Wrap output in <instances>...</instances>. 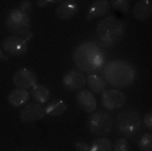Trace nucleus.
Wrapping results in <instances>:
<instances>
[{
	"instance_id": "9",
	"label": "nucleus",
	"mask_w": 152,
	"mask_h": 151,
	"mask_svg": "<svg viewBox=\"0 0 152 151\" xmlns=\"http://www.w3.org/2000/svg\"><path fill=\"white\" fill-rule=\"evenodd\" d=\"M37 74L32 70L26 68H22L14 74L12 81H14V85L19 89H26V88H32L34 85H37Z\"/></svg>"
},
{
	"instance_id": "14",
	"label": "nucleus",
	"mask_w": 152,
	"mask_h": 151,
	"mask_svg": "<svg viewBox=\"0 0 152 151\" xmlns=\"http://www.w3.org/2000/svg\"><path fill=\"white\" fill-rule=\"evenodd\" d=\"M110 4L109 1L106 0H97V1H93L90 4L89 10H88V14H86V18L88 20H93L97 19V18H102L106 16V15L110 12Z\"/></svg>"
},
{
	"instance_id": "18",
	"label": "nucleus",
	"mask_w": 152,
	"mask_h": 151,
	"mask_svg": "<svg viewBox=\"0 0 152 151\" xmlns=\"http://www.w3.org/2000/svg\"><path fill=\"white\" fill-rule=\"evenodd\" d=\"M30 96H32L35 101H37L38 104H40V105H42V104H45V103H47V101H49L50 91L45 85H39V84H37V85L32 86Z\"/></svg>"
},
{
	"instance_id": "29",
	"label": "nucleus",
	"mask_w": 152,
	"mask_h": 151,
	"mask_svg": "<svg viewBox=\"0 0 152 151\" xmlns=\"http://www.w3.org/2000/svg\"><path fill=\"white\" fill-rule=\"evenodd\" d=\"M0 60H4V54H3V50L0 47Z\"/></svg>"
},
{
	"instance_id": "21",
	"label": "nucleus",
	"mask_w": 152,
	"mask_h": 151,
	"mask_svg": "<svg viewBox=\"0 0 152 151\" xmlns=\"http://www.w3.org/2000/svg\"><path fill=\"white\" fill-rule=\"evenodd\" d=\"M139 147L141 151H152V134L151 132H145L139 140Z\"/></svg>"
},
{
	"instance_id": "20",
	"label": "nucleus",
	"mask_w": 152,
	"mask_h": 151,
	"mask_svg": "<svg viewBox=\"0 0 152 151\" xmlns=\"http://www.w3.org/2000/svg\"><path fill=\"white\" fill-rule=\"evenodd\" d=\"M113 150V144L109 139L106 138H100V139L94 140L90 144L89 151H112Z\"/></svg>"
},
{
	"instance_id": "12",
	"label": "nucleus",
	"mask_w": 152,
	"mask_h": 151,
	"mask_svg": "<svg viewBox=\"0 0 152 151\" xmlns=\"http://www.w3.org/2000/svg\"><path fill=\"white\" fill-rule=\"evenodd\" d=\"M75 100H77L78 105L85 112H88V113H93L97 109V100L94 97V93L90 92L89 89H81V91H78Z\"/></svg>"
},
{
	"instance_id": "19",
	"label": "nucleus",
	"mask_w": 152,
	"mask_h": 151,
	"mask_svg": "<svg viewBox=\"0 0 152 151\" xmlns=\"http://www.w3.org/2000/svg\"><path fill=\"white\" fill-rule=\"evenodd\" d=\"M45 111H46V115H49V116H53V117L61 116V115H63L66 112V104L63 103L62 100H57V101L50 103L45 108Z\"/></svg>"
},
{
	"instance_id": "3",
	"label": "nucleus",
	"mask_w": 152,
	"mask_h": 151,
	"mask_svg": "<svg viewBox=\"0 0 152 151\" xmlns=\"http://www.w3.org/2000/svg\"><path fill=\"white\" fill-rule=\"evenodd\" d=\"M6 26L8 31L12 34H16L18 37H22L28 42L32 38L31 32V23H30V16L23 12H20L18 8L12 10L8 14L6 19Z\"/></svg>"
},
{
	"instance_id": "8",
	"label": "nucleus",
	"mask_w": 152,
	"mask_h": 151,
	"mask_svg": "<svg viewBox=\"0 0 152 151\" xmlns=\"http://www.w3.org/2000/svg\"><path fill=\"white\" fill-rule=\"evenodd\" d=\"M1 47L8 55L20 57L27 53V41L18 35H8L4 38Z\"/></svg>"
},
{
	"instance_id": "4",
	"label": "nucleus",
	"mask_w": 152,
	"mask_h": 151,
	"mask_svg": "<svg viewBox=\"0 0 152 151\" xmlns=\"http://www.w3.org/2000/svg\"><path fill=\"white\" fill-rule=\"evenodd\" d=\"M116 124L120 134L124 136H133L141 127V116L135 109H125L116 116Z\"/></svg>"
},
{
	"instance_id": "28",
	"label": "nucleus",
	"mask_w": 152,
	"mask_h": 151,
	"mask_svg": "<svg viewBox=\"0 0 152 151\" xmlns=\"http://www.w3.org/2000/svg\"><path fill=\"white\" fill-rule=\"evenodd\" d=\"M51 3H57V0H38L37 6L38 7H46L47 4H51Z\"/></svg>"
},
{
	"instance_id": "17",
	"label": "nucleus",
	"mask_w": 152,
	"mask_h": 151,
	"mask_svg": "<svg viewBox=\"0 0 152 151\" xmlns=\"http://www.w3.org/2000/svg\"><path fill=\"white\" fill-rule=\"evenodd\" d=\"M86 82L89 86V91L93 93H102L104 91H106V82L101 76L98 74H90L89 77L86 78Z\"/></svg>"
},
{
	"instance_id": "24",
	"label": "nucleus",
	"mask_w": 152,
	"mask_h": 151,
	"mask_svg": "<svg viewBox=\"0 0 152 151\" xmlns=\"http://www.w3.org/2000/svg\"><path fill=\"white\" fill-rule=\"evenodd\" d=\"M113 150L115 151H129V143L126 139H124V138H120V139H117L115 142V144H113Z\"/></svg>"
},
{
	"instance_id": "16",
	"label": "nucleus",
	"mask_w": 152,
	"mask_h": 151,
	"mask_svg": "<svg viewBox=\"0 0 152 151\" xmlns=\"http://www.w3.org/2000/svg\"><path fill=\"white\" fill-rule=\"evenodd\" d=\"M7 100H8V103L11 104L12 107H22L23 104H26L30 100V93L26 89L16 88L8 94Z\"/></svg>"
},
{
	"instance_id": "1",
	"label": "nucleus",
	"mask_w": 152,
	"mask_h": 151,
	"mask_svg": "<svg viewBox=\"0 0 152 151\" xmlns=\"http://www.w3.org/2000/svg\"><path fill=\"white\" fill-rule=\"evenodd\" d=\"M102 76L106 84L115 88H125L136 80V69L126 61H112L104 66Z\"/></svg>"
},
{
	"instance_id": "13",
	"label": "nucleus",
	"mask_w": 152,
	"mask_h": 151,
	"mask_svg": "<svg viewBox=\"0 0 152 151\" xmlns=\"http://www.w3.org/2000/svg\"><path fill=\"white\" fill-rule=\"evenodd\" d=\"M78 10H80V6H78L77 1H73V0L62 1L55 10V16L61 20L72 19V18H74L77 15Z\"/></svg>"
},
{
	"instance_id": "25",
	"label": "nucleus",
	"mask_w": 152,
	"mask_h": 151,
	"mask_svg": "<svg viewBox=\"0 0 152 151\" xmlns=\"http://www.w3.org/2000/svg\"><path fill=\"white\" fill-rule=\"evenodd\" d=\"M19 10L20 12H23V14H26V15H28V12H31V10H32V3L31 1H28V0H26V1H22V4L19 6Z\"/></svg>"
},
{
	"instance_id": "5",
	"label": "nucleus",
	"mask_w": 152,
	"mask_h": 151,
	"mask_svg": "<svg viewBox=\"0 0 152 151\" xmlns=\"http://www.w3.org/2000/svg\"><path fill=\"white\" fill-rule=\"evenodd\" d=\"M98 52H100L98 45H96V43H93V42H83L74 50L73 61H74L75 66H77L81 71L92 73L93 71L92 60L96 53H98Z\"/></svg>"
},
{
	"instance_id": "7",
	"label": "nucleus",
	"mask_w": 152,
	"mask_h": 151,
	"mask_svg": "<svg viewBox=\"0 0 152 151\" xmlns=\"http://www.w3.org/2000/svg\"><path fill=\"white\" fill-rule=\"evenodd\" d=\"M125 103H126L125 93L118 91V89H106L101 94V104L108 111H115V109L123 108L125 105Z\"/></svg>"
},
{
	"instance_id": "2",
	"label": "nucleus",
	"mask_w": 152,
	"mask_h": 151,
	"mask_svg": "<svg viewBox=\"0 0 152 151\" xmlns=\"http://www.w3.org/2000/svg\"><path fill=\"white\" fill-rule=\"evenodd\" d=\"M96 34L101 46L110 47L123 39L125 34V23L116 16H105L98 22Z\"/></svg>"
},
{
	"instance_id": "26",
	"label": "nucleus",
	"mask_w": 152,
	"mask_h": 151,
	"mask_svg": "<svg viewBox=\"0 0 152 151\" xmlns=\"http://www.w3.org/2000/svg\"><path fill=\"white\" fill-rule=\"evenodd\" d=\"M143 123L147 130H152V112L151 111H148L145 113V116H144V119H143Z\"/></svg>"
},
{
	"instance_id": "23",
	"label": "nucleus",
	"mask_w": 152,
	"mask_h": 151,
	"mask_svg": "<svg viewBox=\"0 0 152 151\" xmlns=\"http://www.w3.org/2000/svg\"><path fill=\"white\" fill-rule=\"evenodd\" d=\"M104 63H105V55H104V53L100 50L98 53H96L94 57H93V60H92V69H93V71L101 69L104 66Z\"/></svg>"
},
{
	"instance_id": "10",
	"label": "nucleus",
	"mask_w": 152,
	"mask_h": 151,
	"mask_svg": "<svg viewBox=\"0 0 152 151\" xmlns=\"http://www.w3.org/2000/svg\"><path fill=\"white\" fill-rule=\"evenodd\" d=\"M63 85L67 91L70 92H77L81 91V89L85 88L86 85V77L83 76V73L77 70H70L69 73H66L63 76V80H62Z\"/></svg>"
},
{
	"instance_id": "15",
	"label": "nucleus",
	"mask_w": 152,
	"mask_h": 151,
	"mask_svg": "<svg viewBox=\"0 0 152 151\" xmlns=\"http://www.w3.org/2000/svg\"><path fill=\"white\" fill-rule=\"evenodd\" d=\"M132 14L133 16L137 20L145 22L151 18L152 15V6L149 0H143V1H137L132 8Z\"/></svg>"
},
{
	"instance_id": "22",
	"label": "nucleus",
	"mask_w": 152,
	"mask_h": 151,
	"mask_svg": "<svg viewBox=\"0 0 152 151\" xmlns=\"http://www.w3.org/2000/svg\"><path fill=\"white\" fill-rule=\"evenodd\" d=\"M109 4H110L112 8L117 10V11H121L123 14H128L129 7H131V4H129L128 0H112Z\"/></svg>"
},
{
	"instance_id": "6",
	"label": "nucleus",
	"mask_w": 152,
	"mask_h": 151,
	"mask_svg": "<svg viewBox=\"0 0 152 151\" xmlns=\"http://www.w3.org/2000/svg\"><path fill=\"white\" fill-rule=\"evenodd\" d=\"M88 127L93 135H109L113 130V117L106 111H94L88 117Z\"/></svg>"
},
{
	"instance_id": "27",
	"label": "nucleus",
	"mask_w": 152,
	"mask_h": 151,
	"mask_svg": "<svg viewBox=\"0 0 152 151\" xmlns=\"http://www.w3.org/2000/svg\"><path fill=\"white\" fill-rule=\"evenodd\" d=\"M89 147L90 146L86 142H77L75 143V148H77V151H89Z\"/></svg>"
},
{
	"instance_id": "11",
	"label": "nucleus",
	"mask_w": 152,
	"mask_h": 151,
	"mask_svg": "<svg viewBox=\"0 0 152 151\" xmlns=\"http://www.w3.org/2000/svg\"><path fill=\"white\" fill-rule=\"evenodd\" d=\"M46 115L45 107H42L38 103H32V104H27L22 112H20V119L23 123H35L38 120H42Z\"/></svg>"
}]
</instances>
